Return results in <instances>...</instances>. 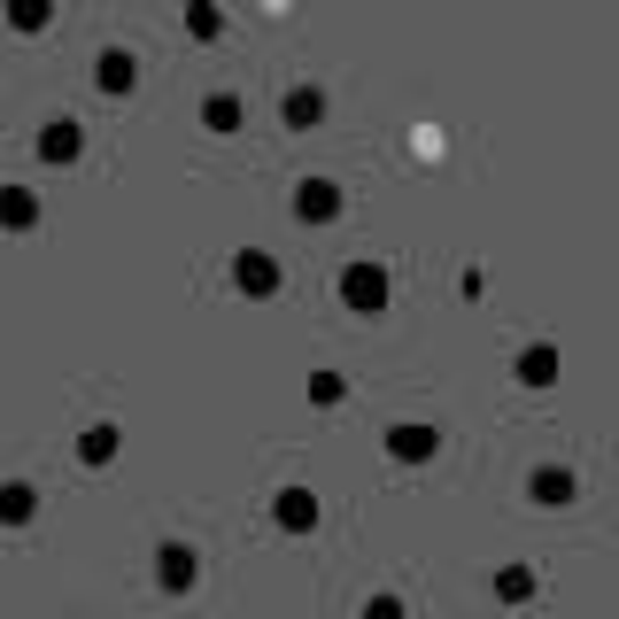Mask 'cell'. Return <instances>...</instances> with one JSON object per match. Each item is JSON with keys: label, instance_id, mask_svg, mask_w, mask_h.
<instances>
[{"label": "cell", "instance_id": "277c9868", "mask_svg": "<svg viewBox=\"0 0 619 619\" xmlns=\"http://www.w3.org/2000/svg\"><path fill=\"white\" fill-rule=\"evenodd\" d=\"M155 558H163V589H194V550L186 542H163Z\"/></svg>", "mask_w": 619, "mask_h": 619}, {"label": "cell", "instance_id": "7c38bea8", "mask_svg": "<svg viewBox=\"0 0 619 619\" xmlns=\"http://www.w3.org/2000/svg\"><path fill=\"white\" fill-rule=\"evenodd\" d=\"M233 124H240V101H233V93H217V101H209V132H233Z\"/></svg>", "mask_w": 619, "mask_h": 619}, {"label": "cell", "instance_id": "30bf717a", "mask_svg": "<svg viewBox=\"0 0 619 619\" xmlns=\"http://www.w3.org/2000/svg\"><path fill=\"white\" fill-rule=\"evenodd\" d=\"M395 457H434V434H426V426H395Z\"/></svg>", "mask_w": 619, "mask_h": 619}, {"label": "cell", "instance_id": "9c48e42d", "mask_svg": "<svg viewBox=\"0 0 619 619\" xmlns=\"http://www.w3.org/2000/svg\"><path fill=\"white\" fill-rule=\"evenodd\" d=\"M318 117H325V93L318 86H310V93H302V86L287 93V124H318Z\"/></svg>", "mask_w": 619, "mask_h": 619}, {"label": "cell", "instance_id": "7a4b0ae2", "mask_svg": "<svg viewBox=\"0 0 619 619\" xmlns=\"http://www.w3.org/2000/svg\"><path fill=\"white\" fill-rule=\"evenodd\" d=\"M271 511H279V527H287V534L318 527V496H302V488H279V503H271Z\"/></svg>", "mask_w": 619, "mask_h": 619}, {"label": "cell", "instance_id": "8992f818", "mask_svg": "<svg viewBox=\"0 0 619 619\" xmlns=\"http://www.w3.org/2000/svg\"><path fill=\"white\" fill-rule=\"evenodd\" d=\"M519 380H527V387H550V380H558V349H542V341H534V349L519 356Z\"/></svg>", "mask_w": 619, "mask_h": 619}, {"label": "cell", "instance_id": "4fadbf2b", "mask_svg": "<svg viewBox=\"0 0 619 619\" xmlns=\"http://www.w3.org/2000/svg\"><path fill=\"white\" fill-rule=\"evenodd\" d=\"M364 619H403V604H395V596H372V604H364Z\"/></svg>", "mask_w": 619, "mask_h": 619}, {"label": "cell", "instance_id": "8fae6325", "mask_svg": "<svg viewBox=\"0 0 619 619\" xmlns=\"http://www.w3.org/2000/svg\"><path fill=\"white\" fill-rule=\"evenodd\" d=\"M101 86H109V93L132 86V55H124V47H109V55H101Z\"/></svg>", "mask_w": 619, "mask_h": 619}, {"label": "cell", "instance_id": "ba28073f", "mask_svg": "<svg viewBox=\"0 0 619 619\" xmlns=\"http://www.w3.org/2000/svg\"><path fill=\"white\" fill-rule=\"evenodd\" d=\"M39 155L70 163V155H78V124H47V132H39Z\"/></svg>", "mask_w": 619, "mask_h": 619}, {"label": "cell", "instance_id": "5b68a950", "mask_svg": "<svg viewBox=\"0 0 619 619\" xmlns=\"http://www.w3.org/2000/svg\"><path fill=\"white\" fill-rule=\"evenodd\" d=\"M341 209V194L325 186V178H302V194H295V217H333Z\"/></svg>", "mask_w": 619, "mask_h": 619}, {"label": "cell", "instance_id": "6da1fadb", "mask_svg": "<svg viewBox=\"0 0 619 619\" xmlns=\"http://www.w3.org/2000/svg\"><path fill=\"white\" fill-rule=\"evenodd\" d=\"M341 302H349L356 318L387 310V271H380V264H349V271H341Z\"/></svg>", "mask_w": 619, "mask_h": 619}, {"label": "cell", "instance_id": "52a82bcc", "mask_svg": "<svg viewBox=\"0 0 619 619\" xmlns=\"http://www.w3.org/2000/svg\"><path fill=\"white\" fill-rule=\"evenodd\" d=\"M527 488H534V503H573V472H550V465H542Z\"/></svg>", "mask_w": 619, "mask_h": 619}, {"label": "cell", "instance_id": "3957f363", "mask_svg": "<svg viewBox=\"0 0 619 619\" xmlns=\"http://www.w3.org/2000/svg\"><path fill=\"white\" fill-rule=\"evenodd\" d=\"M233 287H248V295H271V287H279V264H271V256H233Z\"/></svg>", "mask_w": 619, "mask_h": 619}]
</instances>
